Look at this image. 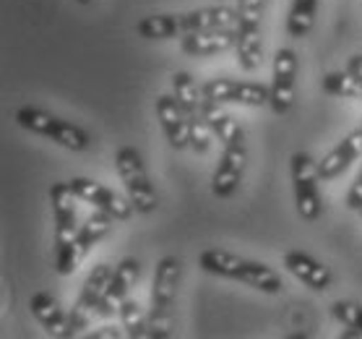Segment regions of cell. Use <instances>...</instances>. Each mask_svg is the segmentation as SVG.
I'll return each mask as SVG.
<instances>
[{
  "label": "cell",
  "instance_id": "obj_5",
  "mask_svg": "<svg viewBox=\"0 0 362 339\" xmlns=\"http://www.w3.org/2000/svg\"><path fill=\"white\" fill-rule=\"evenodd\" d=\"M115 280V269L110 264H99L97 269H91V274L86 277L81 287V295L76 300L74 311H71V326H74V334L78 329H86L89 326L91 314H97L99 300L105 298L107 287Z\"/></svg>",
  "mask_w": 362,
  "mask_h": 339
},
{
  "label": "cell",
  "instance_id": "obj_9",
  "mask_svg": "<svg viewBox=\"0 0 362 339\" xmlns=\"http://www.w3.org/2000/svg\"><path fill=\"white\" fill-rule=\"evenodd\" d=\"M247 154H245V144L243 141H235L227 146L222 157V165L214 173V183H211V190L219 199H230L232 193L238 190L240 178H243V170H245Z\"/></svg>",
  "mask_w": 362,
  "mask_h": 339
},
{
  "label": "cell",
  "instance_id": "obj_31",
  "mask_svg": "<svg viewBox=\"0 0 362 339\" xmlns=\"http://www.w3.org/2000/svg\"><path fill=\"white\" fill-rule=\"evenodd\" d=\"M346 146V151H349V157L357 162V159L362 157V128H357V131H352L349 136H346L344 141H341Z\"/></svg>",
  "mask_w": 362,
  "mask_h": 339
},
{
  "label": "cell",
  "instance_id": "obj_8",
  "mask_svg": "<svg viewBox=\"0 0 362 339\" xmlns=\"http://www.w3.org/2000/svg\"><path fill=\"white\" fill-rule=\"evenodd\" d=\"M157 115L173 149H185V146H190V117H188V113H185V108L177 102V97H167V94L159 97Z\"/></svg>",
  "mask_w": 362,
  "mask_h": 339
},
{
  "label": "cell",
  "instance_id": "obj_7",
  "mask_svg": "<svg viewBox=\"0 0 362 339\" xmlns=\"http://www.w3.org/2000/svg\"><path fill=\"white\" fill-rule=\"evenodd\" d=\"M71 185H74V190L78 193V199L97 204L99 209L110 212L115 219H128V217H131V212L136 209L131 199H123L120 193L105 188V185H99V183L91 180V178H74V180H71Z\"/></svg>",
  "mask_w": 362,
  "mask_h": 339
},
{
  "label": "cell",
  "instance_id": "obj_32",
  "mask_svg": "<svg viewBox=\"0 0 362 339\" xmlns=\"http://www.w3.org/2000/svg\"><path fill=\"white\" fill-rule=\"evenodd\" d=\"M346 204H349V209H354V212L362 209V178H357V180L352 183V188L346 193Z\"/></svg>",
  "mask_w": 362,
  "mask_h": 339
},
{
  "label": "cell",
  "instance_id": "obj_4",
  "mask_svg": "<svg viewBox=\"0 0 362 339\" xmlns=\"http://www.w3.org/2000/svg\"><path fill=\"white\" fill-rule=\"evenodd\" d=\"M292 183H295V201L297 212L303 219L313 222L321 214V193H318V183H321V173H318V162L297 151L292 157Z\"/></svg>",
  "mask_w": 362,
  "mask_h": 339
},
{
  "label": "cell",
  "instance_id": "obj_36",
  "mask_svg": "<svg viewBox=\"0 0 362 339\" xmlns=\"http://www.w3.org/2000/svg\"><path fill=\"white\" fill-rule=\"evenodd\" d=\"M360 214H362V209H360Z\"/></svg>",
  "mask_w": 362,
  "mask_h": 339
},
{
  "label": "cell",
  "instance_id": "obj_33",
  "mask_svg": "<svg viewBox=\"0 0 362 339\" xmlns=\"http://www.w3.org/2000/svg\"><path fill=\"white\" fill-rule=\"evenodd\" d=\"M91 337H97V339H115V337H120V331L115 329V326H102V329H97V331H91Z\"/></svg>",
  "mask_w": 362,
  "mask_h": 339
},
{
  "label": "cell",
  "instance_id": "obj_25",
  "mask_svg": "<svg viewBox=\"0 0 362 339\" xmlns=\"http://www.w3.org/2000/svg\"><path fill=\"white\" fill-rule=\"evenodd\" d=\"M272 100V91L264 89L261 84H238V94H235V102L240 105H247V108H261Z\"/></svg>",
  "mask_w": 362,
  "mask_h": 339
},
{
  "label": "cell",
  "instance_id": "obj_17",
  "mask_svg": "<svg viewBox=\"0 0 362 339\" xmlns=\"http://www.w3.org/2000/svg\"><path fill=\"white\" fill-rule=\"evenodd\" d=\"M173 89H175V97L180 102L188 117L193 115H204V102H206V94L204 89H198L196 81L190 79V74L180 71V74L173 76Z\"/></svg>",
  "mask_w": 362,
  "mask_h": 339
},
{
  "label": "cell",
  "instance_id": "obj_15",
  "mask_svg": "<svg viewBox=\"0 0 362 339\" xmlns=\"http://www.w3.org/2000/svg\"><path fill=\"white\" fill-rule=\"evenodd\" d=\"M284 266L295 274L297 280H303L305 285H310L313 289H329L331 285V272L323 264L313 261L308 253H300V251H289L284 256Z\"/></svg>",
  "mask_w": 362,
  "mask_h": 339
},
{
  "label": "cell",
  "instance_id": "obj_2",
  "mask_svg": "<svg viewBox=\"0 0 362 339\" xmlns=\"http://www.w3.org/2000/svg\"><path fill=\"white\" fill-rule=\"evenodd\" d=\"M16 120L21 128L40 133V136H49L52 141H58L60 146H66L71 151H83L89 146L86 131H81L78 125H71L55 115H47V113H42L37 108H21Z\"/></svg>",
  "mask_w": 362,
  "mask_h": 339
},
{
  "label": "cell",
  "instance_id": "obj_19",
  "mask_svg": "<svg viewBox=\"0 0 362 339\" xmlns=\"http://www.w3.org/2000/svg\"><path fill=\"white\" fill-rule=\"evenodd\" d=\"M112 219H115V217L110 214V212H105V209L97 207V212H94V214H89L86 219H83L81 232H78V243H81L86 251H91L99 240L112 230Z\"/></svg>",
  "mask_w": 362,
  "mask_h": 339
},
{
  "label": "cell",
  "instance_id": "obj_10",
  "mask_svg": "<svg viewBox=\"0 0 362 339\" xmlns=\"http://www.w3.org/2000/svg\"><path fill=\"white\" fill-rule=\"evenodd\" d=\"M180 285V261L167 256L159 261L151 289V314H173V303Z\"/></svg>",
  "mask_w": 362,
  "mask_h": 339
},
{
  "label": "cell",
  "instance_id": "obj_6",
  "mask_svg": "<svg viewBox=\"0 0 362 339\" xmlns=\"http://www.w3.org/2000/svg\"><path fill=\"white\" fill-rule=\"evenodd\" d=\"M295 74L297 55L292 50H279L274 55V81H272V108L274 113H287L295 105Z\"/></svg>",
  "mask_w": 362,
  "mask_h": 339
},
{
  "label": "cell",
  "instance_id": "obj_18",
  "mask_svg": "<svg viewBox=\"0 0 362 339\" xmlns=\"http://www.w3.org/2000/svg\"><path fill=\"white\" fill-rule=\"evenodd\" d=\"M76 199L78 193L74 190L71 183H55L49 190V201H52V212H55V224L78 222L76 219Z\"/></svg>",
  "mask_w": 362,
  "mask_h": 339
},
{
  "label": "cell",
  "instance_id": "obj_35",
  "mask_svg": "<svg viewBox=\"0 0 362 339\" xmlns=\"http://www.w3.org/2000/svg\"><path fill=\"white\" fill-rule=\"evenodd\" d=\"M78 3H83V6H86V3H94V0H78Z\"/></svg>",
  "mask_w": 362,
  "mask_h": 339
},
{
  "label": "cell",
  "instance_id": "obj_30",
  "mask_svg": "<svg viewBox=\"0 0 362 339\" xmlns=\"http://www.w3.org/2000/svg\"><path fill=\"white\" fill-rule=\"evenodd\" d=\"M214 133L224 141V144H227V146L235 144V141H243V131H240V125L235 123L230 115H224L222 120L214 125Z\"/></svg>",
  "mask_w": 362,
  "mask_h": 339
},
{
  "label": "cell",
  "instance_id": "obj_21",
  "mask_svg": "<svg viewBox=\"0 0 362 339\" xmlns=\"http://www.w3.org/2000/svg\"><path fill=\"white\" fill-rule=\"evenodd\" d=\"M323 89L341 100H362V79L352 71H337L323 79Z\"/></svg>",
  "mask_w": 362,
  "mask_h": 339
},
{
  "label": "cell",
  "instance_id": "obj_27",
  "mask_svg": "<svg viewBox=\"0 0 362 339\" xmlns=\"http://www.w3.org/2000/svg\"><path fill=\"white\" fill-rule=\"evenodd\" d=\"M206 100L214 102H235V94H238V81L232 79H211V81L204 86Z\"/></svg>",
  "mask_w": 362,
  "mask_h": 339
},
{
  "label": "cell",
  "instance_id": "obj_14",
  "mask_svg": "<svg viewBox=\"0 0 362 339\" xmlns=\"http://www.w3.org/2000/svg\"><path fill=\"white\" fill-rule=\"evenodd\" d=\"M32 314L34 318L55 337H74V326H71V316L63 314L58 300L47 295V292H37L32 298Z\"/></svg>",
  "mask_w": 362,
  "mask_h": 339
},
{
  "label": "cell",
  "instance_id": "obj_3",
  "mask_svg": "<svg viewBox=\"0 0 362 339\" xmlns=\"http://www.w3.org/2000/svg\"><path fill=\"white\" fill-rule=\"evenodd\" d=\"M115 167L120 178L125 183V190H128V199L133 201V207L139 209L141 214H148L157 209V193L148 183V175L144 170V162H141V154L133 146H123L117 151Z\"/></svg>",
  "mask_w": 362,
  "mask_h": 339
},
{
  "label": "cell",
  "instance_id": "obj_20",
  "mask_svg": "<svg viewBox=\"0 0 362 339\" xmlns=\"http://www.w3.org/2000/svg\"><path fill=\"white\" fill-rule=\"evenodd\" d=\"M315 13H318V0H295L292 11L287 18V32L289 37H305V34L313 29Z\"/></svg>",
  "mask_w": 362,
  "mask_h": 339
},
{
  "label": "cell",
  "instance_id": "obj_1",
  "mask_svg": "<svg viewBox=\"0 0 362 339\" xmlns=\"http://www.w3.org/2000/svg\"><path fill=\"white\" fill-rule=\"evenodd\" d=\"M201 269L211 274H222V277H232V280H243L253 287L264 289V292H281L284 289V282L279 280V274L272 272L269 266L255 264V261H247V258H240L235 253H227V251H216V248H206L198 258Z\"/></svg>",
  "mask_w": 362,
  "mask_h": 339
},
{
  "label": "cell",
  "instance_id": "obj_13",
  "mask_svg": "<svg viewBox=\"0 0 362 339\" xmlns=\"http://www.w3.org/2000/svg\"><path fill=\"white\" fill-rule=\"evenodd\" d=\"M193 16L190 13H162V16H146L139 24V34L146 40H170V37H185L193 34Z\"/></svg>",
  "mask_w": 362,
  "mask_h": 339
},
{
  "label": "cell",
  "instance_id": "obj_22",
  "mask_svg": "<svg viewBox=\"0 0 362 339\" xmlns=\"http://www.w3.org/2000/svg\"><path fill=\"white\" fill-rule=\"evenodd\" d=\"M354 159L349 157V151H346L344 144H339L334 149L326 154V157L318 162V173H321V180H331V178H337L346 170V167L352 165Z\"/></svg>",
  "mask_w": 362,
  "mask_h": 339
},
{
  "label": "cell",
  "instance_id": "obj_28",
  "mask_svg": "<svg viewBox=\"0 0 362 339\" xmlns=\"http://www.w3.org/2000/svg\"><path fill=\"white\" fill-rule=\"evenodd\" d=\"M240 24L261 26V13H264V0H238Z\"/></svg>",
  "mask_w": 362,
  "mask_h": 339
},
{
  "label": "cell",
  "instance_id": "obj_24",
  "mask_svg": "<svg viewBox=\"0 0 362 339\" xmlns=\"http://www.w3.org/2000/svg\"><path fill=\"white\" fill-rule=\"evenodd\" d=\"M120 321L128 337H146V318L136 300H125L120 308Z\"/></svg>",
  "mask_w": 362,
  "mask_h": 339
},
{
  "label": "cell",
  "instance_id": "obj_11",
  "mask_svg": "<svg viewBox=\"0 0 362 339\" xmlns=\"http://www.w3.org/2000/svg\"><path fill=\"white\" fill-rule=\"evenodd\" d=\"M136 280H139V261L125 258L123 264L115 269V280H112V285L107 287L105 298L99 300L97 314L99 316L120 314V308H123V303L128 300V292H131V287L136 285Z\"/></svg>",
  "mask_w": 362,
  "mask_h": 339
},
{
  "label": "cell",
  "instance_id": "obj_34",
  "mask_svg": "<svg viewBox=\"0 0 362 339\" xmlns=\"http://www.w3.org/2000/svg\"><path fill=\"white\" fill-rule=\"evenodd\" d=\"M346 71H352L354 76H360L362 79V55H354L352 60H349V68Z\"/></svg>",
  "mask_w": 362,
  "mask_h": 339
},
{
  "label": "cell",
  "instance_id": "obj_26",
  "mask_svg": "<svg viewBox=\"0 0 362 339\" xmlns=\"http://www.w3.org/2000/svg\"><path fill=\"white\" fill-rule=\"evenodd\" d=\"M211 133H214V128L209 125V120H206L204 115H193L190 117V146L196 151H209V144H211Z\"/></svg>",
  "mask_w": 362,
  "mask_h": 339
},
{
  "label": "cell",
  "instance_id": "obj_29",
  "mask_svg": "<svg viewBox=\"0 0 362 339\" xmlns=\"http://www.w3.org/2000/svg\"><path fill=\"white\" fill-rule=\"evenodd\" d=\"M173 331V314H151L146 321V337H170Z\"/></svg>",
  "mask_w": 362,
  "mask_h": 339
},
{
  "label": "cell",
  "instance_id": "obj_23",
  "mask_svg": "<svg viewBox=\"0 0 362 339\" xmlns=\"http://www.w3.org/2000/svg\"><path fill=\"white\" fill-rule=\"evenodd\" d=\"M334 316L337 321H341L346 326L349 337H362V306L352 303V300H339L334 303Z\"/></svg>",
  "mask_w": 362,
  "mask_h": 339
},
{
  "label": "cell",
  "instance_id": "obj_12",
  "mask_svg": "<svg viewBox=\"0 0 362 339\" xmlns=\"http://www.w3.org/2000/svg\"><path fill=\"white\" fill-rule=\"evenodd\" d=\"M238 47V29H206V32H193L182 37V52L193 58L214 55Z\"/></svg>",
  "mask_w": 362,
  "mask_h": 339
},
{
  "label": "cell",
  "instance_id": "obj_16",
  "mask_svg": "<svg viewBox=\"0 0 362 339\" xmlns=\"http://www.w3.org/2000/svg\"><path fill=\"white\" fill-rule=\"evenodd\" d=\"M238 55L245 71H255L264 63V47H261V26H245L238 29Z\"/></svg>",
  "mask_w": 362,
  "mask_h": 339
}]
</instances>
